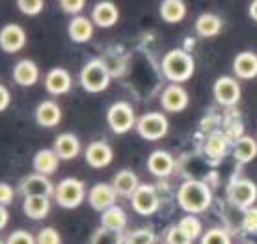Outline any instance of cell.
Instances as JSON below:
<instances>
[{
  "mask_svg": "<svg viewBox=\"0 0 257 244\" xmlns=\"http://www.w3.org/2000/svg\"><path fill=\"white\" fill-rule=\"evenodd\" d=\"M179 205L188 212H201L211 205V190L201 181H185L177 192Z\"/></svg>",
  "mask_w": 257,
  "mask_h": 244,
  "instance_id": "cell-1",
  "label": "cell"
},
{
  "mask_svg": "<svg viewBox=\"0 0 257 244\" xmlns=\"http://www.w3.org/2000/svg\"><path fill=\"white\" fill-rule=\"evenodd\" d=\"M162 71L170 80L174 82H185L192 77L194 73V60L188 52L175 49L170 51L162 60Z\"/></svg>",
  "mask_w": 257,
  "mask_h": 244,
  "instance_id": "cell-2",
  "label": "cell"
},
{
  "mask_svg": "<svg viewBox=\"0 0 257 244\" xmlns=\"http://www.w3.org/2000/svg\"><path fill=\"white\" fill-rule=\"evenodd\" d=\"M80 84L86 91L90 93H99L104 91L110 84V73L104 65L103 58L91 60L84 65L82 73H80Z\"/></svg>",
  "mask_w": 257,
  "mask_h": 244,
  "instance_id": "cell-3",
  "label": "cell"
},
{
  "mask_svg": "<svg viewBox=\"0 0 257 244\" xmlns=\"http://www.w3.org/2000/svg\"><path fill=\"white\" fill-rule=\"evenodd\" d=\"M84 196H86V186H84L82 181L73 179V177H67V179L60 181L56 185V190H54V199L60 207L64 209H75L84 201Z\"/></svg>",
  "mask_w": 257,
  "mask_h": 244,
  "instance_id": "cell-4",
  "label": "cell"
},
{
  "mask_svg": "<svg viewBox=\"0 0 257 244\" xmlns=\"http://www.w3.org/2000/svg\"><path fill=\"white\" fill-rule=\"evenodd\" d=\"M136 129L146 140H161L168 133V119L161 112H149L138 119Z\"/></svg>",
  "mask_w": 257,
  "mask_h": 244,
  "instance_id": "cell-5",
  "label": "cell"
},
{
  "mask_svg": "<svg viewBox=\"0 0 257 244\" xmlns=\"http://www.w3.org/2000/svg\"><path fill=\"white\" fill-rule=\"evenodd\" d=\"M135 112L127 103H116L108 108V125L116 135H123L135 125Z\"/></svg>",
  "mask_w": 257,
  "mask_h": 244,
  "instance_id": "cell-6",
  "label": "cell"
},
{
  "mask_svg": "<svg viewBox=\"0 0 257 244\" xmlns=\"http://www.w3.org/2000/svg\"><path fill=\"white\" fill-rule=\"evenodd\" d=\"M131 203L138 214H144V216L153 214L159 209V196H157L155 186L140 185L136 188V192L131 196Z\"/></svg>",
  "mask_w": 257,
  "mask_h": 244,
  "instance_id": "cell-7",
  "label": "cell"
},
{
  "mask_svg": "<svg viewBox=\"0 0 257 244\" xmlns=\"http://www.w3.org/2000/svg\"><path fill=\"white\" fill-rule=\"evenodd\" d=\"M56 190V186L52 185L47 175L41 174H30L19 183V192L28 198V196H45L51 198Z\"/></svg>",
  "mask_w": 257,
  "mask_h": 244,
  "instance_id": "cell-8",
  "label": "cell"
},
{
  "mask_svg": "<svg viewBox=\"0 0 257 244\" xmlns=\"http://www.w3.org/2000/svg\"><path fill=\"white\" fill-rule=\"evenodd\" d=\"M229 201L238 207H250L257 198V186L248 179L233 181L229 186Z\"/></svg>",
  "mask_w": 257,
  "mask_h": 244,
  "instance_id": "cell-9",
  "label": "cell"
},
{
  "mask_svg": "<svg viewBox=\"0 0 257 244\" xmlns=\"http://www.w3.org/2000/svg\"><path fill=\"white\" fill-rule=\"evenodd\" d=\"M26 43V34L19 25H6L0 30V49L4 52H19Z\"/></svg>",
  "mask_w": 257,
  "mask_h": 244,
  "instance_id": "cell-10",
  "label": "cell"
},
{
  "mask_svg": "<svg viewBox=\"0 0 257 244\" xmlns=\"http://www.w3.org/2000/svg\"><path fill=\"white\" fill-rule=\"evenodd\" d=\"M88 199H90V205L95 211L104 212L116 203V190H114V186L106 185V183H99L90 190V198Z\"/></svg>",
  "mask_w": 257,
  "mask_h": 244,
  "instance_id": "cell-11",
  "label": "cell"
},
{
  "mask_svg": "<svg viewBox=\"0 0 257 244\" xmlns=\"http://www.w3.org/2000/svg\"><path fill=\"white\" fill-rule=\"evenodd\" d=\"M214 97L220 104L231 106L240 99V88L231 77H220L214 82Z\"/></svg>",
  "mask_w": 257,
  "mask_h": 244,
  "instance_id": "cell-12",
  "label": "cell"
},
{
  "mask_svg": "<svg viewBox=\"0 0 257 244\" xmlns=\"http://www.w3.org/2000/svg\"><path fill=\"white\" fill-rule=\"evenodd\" d=\"M112 148L104 142H91L86 148V162L91 168H106L112 162Z\"/></svg>",
  "mask_w": 257,
  "mask_h": 244,
  "instance_id": "cell-13",
  "label": "cell"
},
{
  "mask_svg": "<svg viewBox=\"0 0 257 244\" xmlns=\"http://www.w3.org/2000/svg\"><path fill=\"white\" fill-rule=\"evenodd\" d=\"M45 88L52 95H62L71 90V75L62 67H54L47 73Z\"/></svg>",
  "mask_w": 257,
  "mask_h": 244,
  "instance_id": "cell-14",
  "label": "cell"
},
{
  "mask_svg": "<svg viewBox=\"0 0 257 244\" xmlns=\"http://www.w3.org/2000/svg\"><path fill=\"white\" fill-rule=\"evenodd\" d=\"M161 103L164 106V110H168V112H181V110L187 108L188 95L181 86L174 84V86H168L166 90H164V93L161 97Z\"/></svg>",
  "mask_w": 257,
  "mask_h": 244,
  "instance_id": "cell-15",
  "label": "cell"
},
{
  "mask_svg": "<svg viewBox=\"0 0 257 244\" xmlns=\"http://www.w3.org/2000/svg\"><path fill=\"white\" fill-rule=\"evenodd\" d=\"M36 121L41 127H56L62 121V108H60V104L54 103V101L39 103L38 108H36Z\"/></svg>",
  "mask_w": 257,
  "mask_h": 244,
  "instance_id": "cell-16",
  "label": "cell"
},
{
  "mask_svg": "<svg viewBox=\"0 0 257 244\" xmlns=\"http://www.w3.org/2000/svg\"><path fill=\"white\" fill-rule=\"evenodd\" d=\"M13 80L19 86H34L39 80V69L32 60H21L13 67Z\"/></svg>",
  "mask_w": 257,
  "mask_h": 244,
  "instance_id": "cell-17",
  "label": "cell"
},
{
  "mask_svg": "<svg viewBox=\"0 0 257 244\" xmlns=\"http://www.w3.org/2000/svg\"><path fill=\"white\" fill-rule=\"evenodd\" d=\"M54 153L60 157V161H71L80 153V140L71 133L60 135L54 140Z\"/></svg>",
  "mask_w": 257,
  "mask_h": 244,
  "instance_id": "cell-18",
  "label": "cell"
},
{
  "mask_svg": "<svg viewBox=\"0 0 257 244\" xmlns=\"http://www.w3.org/2000/svg\"><path fill=\"white\" fill-rule=\"evenodd\" d=\"M34 170L36 174L41 175H51L54 174L60 166V157L54 153V149H39L38 153L34 155Z\"/></svg>",
  "mask_w": 257,
  "mask_h": 244,
  "instance_id": "cell-19",
  "label": "cell"
},
{
  "mask_svg": "<svg viewBox=\"0 0 257 244\" xmlns=\"http://www.w3.org/2000/svg\"><path fill=\"white\" fill-rule=\"evenodd\" d=\"M117 17H119V12H117L116 4L112 2H99L95 8H93V13H91V19L97 26L101 28H110L117 23Z\"/></svg>",
  "mask_w": 257,
  "mask_h": 244,
  "instance_id": "cell-20",
  "label": "cell"
},
{
  "mask_svg": "<svg viewBox=\"0 0 257 244\" xmlns=\"http://www.w3.org/2000/svg\"><path fill=\"white\" fill-rule=\"evenodd\" d=\"M148 168L153 175L166 177V175H170L172 170H174V159H172V155L166 153V151H153L148 159Z\"/></svg>",
  "mask_w": 257,
  "mask_h": 244,
  "instance_id": "cell-21",
  "label": "cell"
},
{
  "mask_svg": "<svg viewBox=\"0 0 257 244\" xmlns=\"http://www.w3.org/2000/svg\"><path fill=\"white\" fill-rule=\"evenodd\" d=\"M91 36H93V23L82 15L73 17V21L69 23V38L75 43H86L91 39Z\"/></svg>",
  "mask_w": 257,
  "mask_h": 244,
  "instance_id": "cell-22",
  "label": "cell"
},
{
  "mask_svg": "<svg viewBox=\"0 0 257 244\" xmlns=\"http://www.w3.org/2000/svg\"><path fill=\"white\" fill-rule=\"evenodd\" d=\"M23 209H25L26 216L34 220H43L51 211V201L45 196H28L25 198Z\"/></svg>",
  "mask_w": 257,
  "mask_h": 244,
  "instance_id": "cell-23",
  "label": "cell"
},
{
  "mask_svg": "<svg viewBox=\"0 0 257 244\" xmlns=\"http://www.w3.org/2000/svg\"><path fill=\"white\" fill-rule=\"evenodd\" d=\"M233 69L240 78H253L257 75V56L253 52H240L233 62Z\"/></svg>",
  "mask_w": 257,
  "mask_h": 244,
  "instance_id": "cell-24",
  "label": "cell"
},
{
  "mask_svg": "<svg viewBox=\"0 0 257 244\" xmlns=\"http://www.w3.org/2000/svg\"><path fill=\"white\" fill-rule=\"evenodd\" d=\"M114 190L116 194H121V196H133L136 192V188H138V179H136L135 172H131V170H121V172H117L116 177H114Z\"/></svg>",
  "mask_w": 257,
  "mask_h": 244,
  "instance_id": "cell-25",
  "label": "cell"
},
{
  "mask_svg": "<svg viewBox=\"0 0 257 244\" xmlns=\"http://www.w3.org/2000/svg\"><path fill=\"white\" fill-rule=\"evenodd\" d=\"M187 15V6L181 0H164L161 4V17L166 23H179Z\"/></svg>",
  "mask_w": 257,
  "mask_h": 244,
  "instance_id": "cell-26",
  "label": "cell"
},
{
  "mask_svg": "<svg viewBox=\"0 0 257 244\" xmlns=\"http://www.w3.org/2000/svg\"><path fill=\"white\" fill-rule=\"evenodd\" d=\"M222 28V21L214 15V13H203L199 15L198 21H196V30H198L199 36L203 38H211V36H216Z\"/></svg>",
  "mask_w": 257,
  "mask_h": 244,
  "instance_id": "cell-27",
  "label": "cell"
},
{
  "mask_svg": "<svg viewBox=\"0 0 257 244\" xmlns=\"http://www.w3.org/2000/svg\"><path fill=\"white\" fill-rule=\"evenodd\" d=\"M101 222H103V227L119 233L125 227V224H127V214L123 212L121 207H110L108 211L103 212Z\"/></svg>",
  "mask_w": 257,
  "mask_h": 244,
  "instance_id": "cell-28",
  "label": "cell"
},
{
  "mask_svg": "<svg viewBox=\"0 0 257 244\" xmlns=\"http://www.w3.org/2000/svg\"><path fill=\"white\" fill-rule=\"evenodd\" d=\"M257 155V142L250 136H240L235 144V157L238 162H250Z\"/></svg>",
  "mask_w": 257,
  "mask_h": 244,
  "instance_id": "cell-29",
  "label": "cell"
},
{
  "mask_svg": "<svg viewBox=\"0 0 257 244\" xmlns=\"http://www.w3.org/2000/svg\"><path fill=\"white\" fill-rule=\"evenodd\" d=\"M205 151L211 159H222L227 153V138L220 133L211 135L205 142Z\"/></svg>",
  "mask_w": 257,
  "mask_h": 244,
  "instance_id": "cell-30",
  "label": "cell"
},
{
  "mask_svg": "<svg viewBox=\"0 0 257 244\" xmlns=\"http://www.w3.org/2000/svg\"><path fill=\"white\" fill-rule=\"evenodd\" d=\"M91 244H123V238L117 231L99 227L91 237Z\"/></svg>",
  "mask_w": 257,
  "mask_h": 244,
  "instance_id": "cell-31",
  "label": "cell"
},
{
  "mask_svg": "<svg viewBox=\"0 0 257 244\" xmlns=\"http://www.w3.org/2000/svg\"><path fill=\"white\" fill-rule=\"evenodd\" d=\"M179 227L183 229V233H185L190 240L198 238L199 233H201V224H199V220L194 218V216H185V218L179 222Z\"/></svg>",
  "mask_w": 257,
  "mask_h": 244,
  "instance_id": "cell-32",
  "label": "cell"
},
{
  "mask_svg": "<svg viewBox=\"0 0 257 244\" xmlns=\"http://www.w3.org/2000/svg\"><path fill=\"white\" fill-rule=\"evenodd\" d=\"M155 235L149 229H136V231L128 233L125 238V244H153Z\"/></svg>",
  "mask_w": 257,
  "mask_h": 244,
  "instance_id": "cell-33",
  "label": "cell"
},
{
  "mask_svg": "<svg viewBox=\"0 0 257 244\" xmlns=\"http://www.w3.org/2000/svg\"><path fill=\"white\" fill-rule=\"evenodd\" d=\"M201 244H231V240L222 229H209L201 238Z\"/></svg>",
  "mask_w": 257,
  "mask_h": 244,
  "instance_id": "cell-34",
  "label": "cell"
},
{
  "mask_svg": "<svg viewBox=\"0 0 257 244\" xmlns=\"http://www.w3.org/2000/svg\"><path fill=\"white\" fill-rule=\"evenodd\" d=\"M36 242L38 244H62V238H60V233L56 231L54 227H43V229L38 233Z\"/></svg>",
  "mask_w": 257,
  "mask_h": 244,
  "instance_id": "cell-35",
  "label": "cell"
},
{
  "mask_svg": "<svg viewBox=\"0 0 257 244\" xmlns=\"http://www.w3.org/2000/svg\"><path fill=\"white\" fill-rule=\"evenodd\" d=\"M43 6H45L43 0H19V2H17V8H19L25 15H38V13L43 10Z\"/></svg>",
  "mask_w": 257,
  "mask_h": 244,
  "instance_id": "cell-36",
  "label": "cell"
},
{
  "mask_svg": "<svg viewBox=\"0 0 257 244\" xmlns=\"http://www.w3.org/2000/svg\"><path fill=\"white\" fill-rule=\"evenodd\" d=\"M6 244H38V242H36V237H34L30 231L17 229V231H13L12 235L8 237Z\"/></svg>",
  "mask_w": 257,
  "mask_h": 244,
  "instance_id": "cell-37",
  "label": "cell"
},
{
  "mask_svg": "<svg viewBox=\"0 0 257 244\" xmlns=\"http://www.w3.org/2000/svg\"><path fill=\"white\" fill-rule=\"evenodd\" d=\"M103 62H104V65H106V69H108L110 77L121 75L123 67H125V62H123L121 58H116V56H104Z\"/></svg>",
  "mask_w": 257,
  "mask_h": 244,
  "instance_id": "cell-38",
  "label": "cell"
},
{
  "mask_svg": "<svg viewBox=\"0 0 257 244\" xmlns=\"http://www.w3.org/2000/svg\"><path fill=\"white\" fill-rule=\"evenodd\" d=\"M166 242L168 244H190L192 240L183 233V229H181L179 225H175V227H172V229L168 231Z\"/></svg>",
  "mask_w": 257,
  "mask_h": 244,
  "instance_id": "cell-39",
  "label": "cell"
},
{
  "mask_svg": "<svg viewBox=\"0 0 257 244\" xmlns=\"http://www.w3.org/2000/svg\"><path fill=\"white\" fill-rule=\"evenodd\" d=\"M84 6H86L84 0H62V2H60V8H62L65 13H71V15L80 13L84 10Z\"/></svg>",
  "mask_w": 257,
  "mask_h": 244,
  "instance_id": "cell-40",
  "label": "cell"
},
{
  "mask_svg": "<svg viewBox=\"0 0 257 244\" xmlns=\"http://www.w3.org/2000/svg\"><path fill=\"white\" fill-rule=\"evenodd\" d=\"M13 198H15V190L8 183H0V205L2 207L10 205L13 201Z\"/></svg>",
  "mask_w": 257,
  "mask_h": 244,
  "instance_id": "cell-41",
  "label": "cell"
},
{
  "mask_svg": "<svg viewBox=\"0 0 257 244\" xmlns=\"http://www.w3.org/2000/svg\"><path fill=\"white\" fill-rule=\"evenodd\" d=\"M244 227L250 233H257V209H248V211H246Z\"/></svg>",
  "mask_w": 257,
  "mask_h": 244,
  "instance_id": "cell-42",
  "label": "cell"
},
{
  "mask_svg": "<svg viewBox=\"0 0 257 244\" xmlns=\"http://www.w3.org/2000/svg\"><path fill=\"white\" fill-rule=\"evenodd\" d=\"M10 91H8V88L6 86H2L0 84V112H4V110L10 106Z\"/></svg>",
  "mask_w": 257,
  "mask_h": 244,
  "instance_id": "cell-43",
  "label": "cell"
},
{
  "mask_svg": "<svg viewBox=\"0 0 257 244\" xmlns=\"http://www.w3.org/2000/svg\"><path fill=\"white\" fill-rule=\"evenodd\" d=\"M8 220H10V212L6 211V207L0 205V229H4V227H6Z\"/></svg>",
  "mask_w": 257,
  "mask_h": 244,
  "instance_id": "cell-44",
  "label": "cell"
},
{
  "mask_svg": "<svg viewBox=\"0 0 257 244\" xmlns=\"http://www.w3.org/2000/svg\"><path fill=\"white\" fill-rule=\"evenodd\" d=\"M250 15H251V19L257 21V0L250 4Z\"/></svg>",
  "mask_w": 257,
  "mask_h": 244,
  "instance_id": "cell-45",
  "label": "cell"
}]
</instances>
